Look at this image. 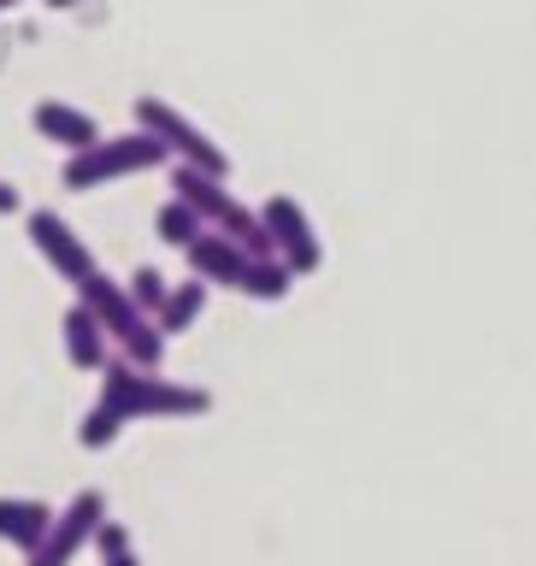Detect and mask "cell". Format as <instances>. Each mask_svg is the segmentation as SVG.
<instances>
[{"instance_id":"277c9868","label":"cell","mask_w":536,"mask_h":566,"mask_svg":"<svg viewBox=\"0 0 536 566\" xmlns=\"http://www.w3.org/2000/svg\"><path fill=\"white\" fill-rule=\"evenodd\" d=\"M136 130H148L154 142H166V154L177 159V166H201V171L230 177V159H224L219 142H212L201 124H189L177 106H166L159 95H141L136 101Z\"/></svg>"},{"instance_id":"6da1fadb","label":"cell","mask_w":536,"mask_h":566,"mask_svg":"<svg viewBox=\"0 0 536 566\" xmlns=\"http://www.w3.org/2000/svg\"><path fill=\"white\" fill-rule=\"evenodd\" d=\"M207 407H212L207 389L159 378L154 366H130L118 354V360L101 366V396L83 413L77 442H83L88 454H101V449H113L118 431H124V424H136V419H201Z\"/></svg>"},{"instance_id":"5b68a950","label":"cell","mask_w":536,"mask_h":566,"mask_svg":"<svg viewBox=\"0 0 536 566\" xmlns=\"http://www.w3.org/2000/svg\"><path fill=\"white\" fill-rule=\"evenodd\" d=\"M101 520H106V495H101V490H77L60 513H53L48 537L24 555V566H71L88 543H95Z\"/></svg>"},{"instance_id":"9a60e30c","label":"cell","mask_w":536,"mask_h":566,"mask_svg":"<svg viewBox=\"0 0 536 566\" xmlns=\"http://www.w3.org/2000/svg\"><path fill=\"white\" fill-rule=\"evenodd\" d=\"M124 290H130V301H136L141 313H159V307H166V290H171V283H166V272H154V265H136Z\"/></svg>"},{"instance_id":"3957f363","label":"cell","mask_w":536,"mask_h":566,"mask_svg":"<svg viewBox=\"0 0 536 566\" xmlns=\"http://www.w3.org/2000/svg\"><path fill=\"white\" fill-rule=\"evenodd\" d=\"M166 142H154L148 130H130V136H101L88 142L83 154H65V171L60 184L71 195H95L106 184H118V177H141V171H159L166 166Z\"/></svg>"},{"instance_id":"ba28073f","label":"cell","mask_w":536,"mask_h":566,"mask_svg":"<svg viewBox=\"0 0 536 566\" xmlns=\"http://www.w3.org/2000/svg\"><path fill=\"white\" fill-rule=\"evenodd\" d=\"M183 254H189V272L195 277H201V283H224V290H237L242 272H248V260H254L237 237H224V230H201Z\"/></svg>"},{"instance_id":"e0dca14e","label":"cell","mask_w":536,"mask_h":566,"mask_svg":"<svg viewBox=\"0 0 536 566\" xmlns=\"http://www.w3.org/2000/svg\"><path fill=\"white\" fill-rule=\"evenodd\" d=\"M18 207H24V195H18L7 177H0V219H7V212H18Z\"/></svg>"},{"instance_id":"7a4b0ae2","label":"cell","mask_w":536,"mask_h":566,"mask_svg":"<svg viewBox=\"0 0 536 566\" xmlns=\"http://www.w3.org/2000/svg\"><path fill=\"white\" fill-rule=\"evenodd\" d=\"M77 301L101 318V331L113 336L118 354H124L130 366H159V354H166V331L154 325V313L136 307L130 290H124L118 277H106V272L83 277V283H77Z\"/></svg>"},{"instance_id":"7c38bea8","label":"cell","mask_w":536,"mask_h":566,"mask_svg":"<svg viewBox=\"0 0 536 566\" xmlns=\"http://www.w3.org/2000/svg\"><path fill=\"white\" fill-rule=\"evenodd\" d=\"M201 307H207V283H201V277L171 283V290H166V307L154 313V325L166 331V343H171V336H183L195 318H201Z\"/></svg>"},{"instance_id":"ac0fdd59","label":"cell","mask_w":536,"mask_h":566,"mask_svg":"<svg viewBox=\"0 0 536 566\" xmlns=\"http://www.w3.org/2000/svg\"><path fill=\"white\" fill-rule=\"evenodd\" d=\"M48 7H53V12H71V7H77V0H48Z\"/></svg>"},{"instance_id":"8992f818","label":"cell","mask_w":536,"mask_h":566,"mask_svg":"<svg viewBox=\"0 0 536 566\" xmlns=\"http://www.w3.org/2000/svg\"><path fill=\"white\" fill-rule=\"evenodd\" d=\"M24 230H30V248L48 260V272H53V277H65L71 290H77L83 277H95V272H101V265H95V248H88V242H83L77 230H71L53 207H35L30 219H24Z\"/></svg>"},{"instance_id":"4fadbf2b","label":"cell","mask_w":536,"mask_h":566,"mask_svg":"<svg viewBox=\"0 0 536 566\" xmlns=\"http://www.w3.org/2000/svg\"><path fill=\"white\" fill-rule=\"evenodd\" d=\"M154 230H159V242H171V248H189V242L207 230V219H201V212H195L189 201H177V195H171V201L154 212Z\"/></svg>"},{"instance_id":"9c48e42d","label":"cell","mask_w":536,"mask_h":566,"mask_svg":"<svg viewBox=\"0 0 536 566\" xmlns=\"http://www.w3.org/2000/svg\"><path fill=\"white\" fill-rule=\"evenodd\" d=\"M60 343H65V360L83 366V371H101L113 360V336L101 331V318L83 307V301H71L65 318H60Z\"/></svg>"},{"instance_id":"8fae6325","label":"cell","mask_w":536,"mask_h":566,"mask_svg":"<svg viewBox=\"0 0 536 566\" xmlns=\"http://www.w3.org/2000/svg\"><path fill=\"white\" fill-rule=\"evenodd\" d=\"M48 525H53L48 502H35V495H0V543L7 548L30 555V548L48 537Z\"/></svg>"},{"instance_id":"5bb4252c","label":"cell","mask_w":536,"mask_h":566,"mask_svg":"<svg viewBox=\"0 0 536 566\" xmlns=\"http://www.w3.org/2000/svg\"><path fill=\"white\" fill-rule=\"evenodd\" d=\"M242 295H260V301H277L283 290H290V265L283 260H248V272H242V283H237Z\"/></svg>"},{"instance_id":"52a82bcc","label":"cell","mask_w":536,"mask_h":566,"mask_svg":"<svg viewBox=\"0 0 536 566\" xmlns=\"http://www.w3.org/2000/svg\"><path fill=\"white\" fill-rule=\"evenodd\" d=\"M260 224H265V237H272V254H283V265H290V272H313V265H318V237H313L307 212H301L290 195L265 201Z\"/></svg>"},{"instance_id":"30bf717a","label":"cell","mask_w":536,"mask_h":566,"mask_svg":"<svg viewBox=\"0 0 536 566\" xmlns=\"http://www.w3.org/2000/svg\"><path fill=\"white\" fill-rule=\"evenodd\" d=\"M30 124H35V136L53 142V148H65V154H83L88 142H101V124L88 118L83 106H71V101H42L30 113Z\"/></svg>"},{"instance_id":"2e32d148","label":"cell","mask_w":536,"mask_h":566,"mask_svg":"<svg viewBox=\"0 0 536 566\" xmlns=\"http://www.w3.org/2000/svg\"><path fill=\"white\" fill-rule=\"evenodd\" d=\"M95 548H101V566H141V560H136V548H130V531H124L118 520H101Z\"/></svg>"}]
</instances>
